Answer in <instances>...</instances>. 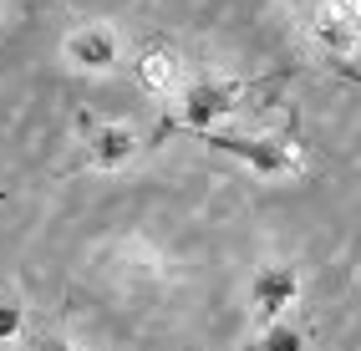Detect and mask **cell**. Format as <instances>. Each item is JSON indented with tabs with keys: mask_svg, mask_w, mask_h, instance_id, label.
Returning a JSON list of instances; mask_svg holds the SVG:
<instances>
[{
	"mask_svg": "<svg viewBox=\"0 0 361 351\" xmlns=\"http://www.w3.org/2000/svg\"><path fill=\"white\" fill-rule=\"evenodd\" d=\"M280 82H290V72H264V77H234V82H194L188 87V97H183V112H178V123H163L158 133L168 137V133H214L224 123V117H234V112H245V107H255V97H270V92L280 87Z\"/></svg>",
	"mask_w": 361,
	"mask_h": 351,
	"instance_id": "cell-1",
	"label": "cell"
},
{
	"mask_svg": "<svg viewBox=\"0 0 361 351\" xmlns=\"http://www.w3.org/2000/svg\"><path fill=\"white\" fill-rule=\"evenodd\" d=\"M199 143H209V148H219V153H229V158H239L250 173H259V178H300L305 173V153H300V143L290 133H275V137H239V133H199Z\"/></svg>",
	"mask_w": 361,
	"mask_h": 351,
	"instance_id": "cell-2",
	"label": "cell"
},
{
	"mask_svg": "<svg viewBox=\"0 0 361 351\" xmlns=\"http://www.w3.org/2000/svg\"><path fill=\"white\" fill-rule=\"evenodd\" d=\"M77 133L87 143V168H97V173L128 168V163L148 148V137L133 133L128 123H102V117H92V112H77Z\"/></svg>",
	"mask_w": 361,
	"mask_h": 351,
	"instance_id": "cell-3",
	"label": "cell"
},
{
	"mask_svg": "<svg viewBox=\"0 0 361 351\" xmlns=\"http://www.w3.org/2000/svg\"><path fill=\"white\" fill-rule=\"evenodd\" d=\"M56 351H61V346H56Z\"/></svg>",
	"mask_w": 361,
	"mask_h": 351,
	"instance_id": "cell-10",
	"label": "cell"
},
{
	"mask_svg": "<svg viewBox=\"0 0 361 351\" xmlns=\"http://www.w3.org/2000/svg\"><path fill=\"white\" fill-rule=\"evenodd\" d=\"M310 36L336 66H346L361 41V0H321L310 11Z\"/></svg>",
	"mask_w": 361,
	"mask_h": 351,
	"instance_id": "cell-5",
	"label": "cell"
},
{
	"mask_svg": "<svg viewBox=\"0 0 361 351\" xmlns=\"http://www.w3.org/2000/svg\"><path fill=\"white\" fill-rule=\"evenodd\" d=\"M20 326H26V311H20V300L0 295V346L16 341V336H20Z\"/></svg>",
	"mask_w": 361,
	"mask_h": 351,
	"instance_id": "cell-9",
	"label": "cell"
},
{
	"mask_svg": "<svg viewBox=\"0 0 361 351\" xmlns=\"http://www.w3.org/2000/svg\"><path fill=\"white\" fill-rule=\"evenodd\" d=\"M66 61L82 72H112L117 66V31L107 20H87L66 36Z\"/></svg>",
	"mask_w": 361,
	"mask_h": 351,
	"instance_id": "cell-7",
	"label": "cell"
},
{
	"mask_svg": "<svg viewBox=\"0 0 361 351\" xmlns=\"http://www.w3.org/2000/svg\"><path fill=\"white\" fill-rule=\"evenodd\" d=\"M295 300H300V270L290 260H264L255 270V280H250V316H255L259 331L275 326V321H285V311H290Z\"/></svg>",
	"mask_w": 361,
	"mask_h": 351,
	"instance_id": "cell-4",
	"label": "cell"
},
{
	"mask_svg": "<svg viewBox=\"0 0 361 351\" xmlns=\"http://www.w3.org/2000/svg\"><path fill=\"white\" fill-rule=\"evenodd\" d=\"M133 77L137 87L148 92V97H163V102H183L188 87H194V77H188V61L178 51H168V46H148L137 61H133Z\"/></svg>",
	"mask_w": 361,
	"mask_h": 351,
	"instance_id": "cell-6",
	"label": "cell"
},
{
	"mask_svg": "<svg viewBox=\"0 0 361 351\" xmlns=\"http://www.w3.org/2000/svg\"><path fill=\"white\" fill-rule=\"evenodd\" d=\"M305 346H310V331L295 321H275L250 341V351H305Z\"/></svg>",
	"mask_w": 361,
	"mask_h": 351,
	"instance_id": "cell-8",
	"label": "cell"
}]
</instances>
